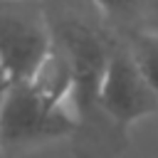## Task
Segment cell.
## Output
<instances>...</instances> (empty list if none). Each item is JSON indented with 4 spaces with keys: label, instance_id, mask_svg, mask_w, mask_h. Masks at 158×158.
<instances>
[{
    "label": "cell",
    "instance_id": "6da1fadb",
    "mask_svg": "<svg viewBox=\"0 0 158 158\" xmlns=\"http://www.w3.org/2000/svg\"><path fill=\"white\" fill-rule=\"evenodd\" d=\"M54 47L40 0H0V67L10 81H27Z\"/></svg>",
    "mask_w": 158,
    "mask_h": 158
},
{
    "label": "cell",
    "instance_id": "7a4b0ae2",
    "mask_svg": "<svg viewBox=\"0 0 158 158\" xmlns=\"http://www.w3.org/2000/svg\"><path fill=\"white\" fill-rule=\"evenodd\" d=\"M79 118L64 106L44 101L30 81H12L0 101V146L17 148L69 136Z\"/></svg>",
    "mask_w": 158,
    "mask_h": 158
},
{
    "label": "cell",
    "instance_id": "3957f363",
    "mask_svg": "<svg viewBox=\"0 0 158 158\" xmlns=\"http://www.w3.org/2000/svg\"><path fill=\"white\" fill-rule=\"evenodd\" d=\"M96 109L116 126H131L138 118L158 114V94L141 74L126 42L114 40L111 44L99 79Z\"/></svg>",
    "mask_w": 158,
    "mask_h": 158
},
{
    "label": "cell",
    "instance_id": "277c9868",
    "mask_svg": "<svg viewBox=\"0 0 158 158\" xmlns=\"http://www.w3.org/2000/svg\"><path fill=\"white\" fill-rule=\"evenodd\" d=\"M91 2L104 15V20L123 30V35L133 30H143L141 20H146L148 12L156 7V0H91Z\"/></svg>",
    "mask_w": 158,
    "mask_h": 158
},
{
    "label": "cell",
    "instance_id": "5b68a950",
    "mask_svg": "<svg viewBox=\"0 0 158 158\" xmlns=\"http://www.w3.org/2000/svg\"><path fill=\"white\" fill-rule=\"evenodd\" d=\"M123 42L136 59L141 74L158 94V32L156 30H133L123 35Z\"/></svg>",
    "mask_w": 158,
    "mask_h": 158
}]
</instances>
